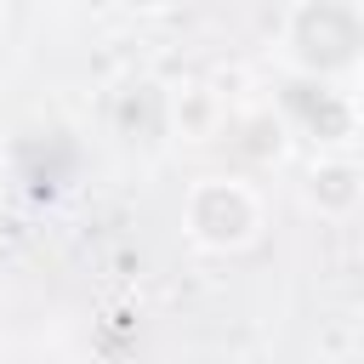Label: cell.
Masks as SVG:
<instances>
[{"mask_svg": "<svg viewBox=\"0 0 364 364\" xmlns=\"http://www.w3.org/2000/svg\"><path fill=\"white\" fill-rule=\"evenodd\" d=\"M284 40H290V57H296V74H341L364 57V11L358 6H341V0H313V6H296L290 23H284Z\"/></svg>", "mask_w": 364, "mask_h": 364, "instance_id": "obj_1", "label": "cell"}, {"mask_svg": "<svg viewBox=\"0 0 364 364\" xmlns=\"http://www.w3.org/2000/svg\"><path fill=\"white\" fill-rule=\"evenodd\" d=\"M188 233L210 250H233L256 233V193L228 176H205L188 193Z\"/></svg>", "mask_w": 364, "mask_h": 364, "instance_id": "obj_2", "label": "cell"}, {"mask_svg": "<svg viewBox=\"0 0 364 364\" xmlns=\"http://www.w3.org/2000/svg\"><path fill=\"white\" fill-rule=\"evenodd\" d=\"M279 119H284L290 131L313 136V142H347L353 125H358L347 91H336V85L318 80V74H290V80H284V91H279Z\"/></svg>", "mask_w": 364, "mask_h": 364, "instance_id": "obj_3", "label": "cell"}, {"mask_svg": "<svg viewBox=\"0 0 364 364\" xmlns=\"http://www.w3.org/2000/svg\"><path fill=\"white\" fill-rule=\"evenodd\" d=\"M80 136L68 131V125H34V131H23L17 136V148H11V171H17V182L34 193V199H57L74 176H80Z\"/></svg>", "mask_w": 364, "mask_h": 364, "instance_id": "obj_4", "label": "cell"}, {"mask_svg": "<svg viewBox=\"0 0 364 364\" xmlns=\"http://www.w3.org/2000/svg\"><path fill=\"white\" fill-rule=\"evenodd\" d=\"M108 119H114V131L125 142H154L165 131V119H171V102H165V91L154 80H125L114 91V102H108Z\"/></svg>", "mask_w": 364, "mask_h": 364, "instance_id": "obj_5", "label": "cell"}, {"mask_svg": "<svg viewBox=\"0 0 364 364\" xmlns=\"http://www.w3.org/2000/svg\"><path fill=\"white\" fill-rule=\"evenodd\" d=\"M307 193H313V205H318V210H353V205H358V171H353V165H341V159H330V165H318V171H313Z\"/></svg>", "mask_w": 364, "mask_h": 364, "instance_id": "obj_6", "label": "cell"}, {"mask_svg": "<svg viewBox=\"0 0 364 364\" xmlns=\"http://www.w3.org/2000/svg\"><path fill=\"white\" fill-rule=\"evenodd\" d=\"M233 131H239V154L267 159V154H279V148H284V131H290V125H284L273 108H256V114H245Z\"/></svg>", "mask_w": 364, "mask_h": 364, "instance_id": "obj_7", "label": "cell"}, {"mask_svg": "<svg viewBox=\"0 0 364 364\" xmlns=\"http://www.w3.org/2000/svg\"><path fill=\"white\" fill-rule=\"evenodd\" d=\"M358 364H364V347H358Z\"/></svg>", "mask_w": 364, "mask_h": 364, "instance_id": "obj_8", "label": "cell"}]
</instances>
